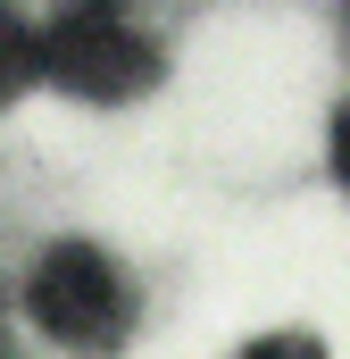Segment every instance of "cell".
Instances as JSON below:
<instances>
[{
	"instance_id": "obj_4",
	"label": "cell",
	"mask_w": 350,
	"mask_h": 359,
	"mask_svg": "<svg viewBox=\"0 0 350 359\" xmlns=\"http://www.w3.org/2000/svg\"><path fill=\"white\" fill-rule=\"evenodd\" d=\"M242 359H326V351H317V334H267V343H251Z\"/></svg>"
},
{
	"instance_id": "obj_1",
	"label": "cell",
	"mask_w": 350,
	"mask_h": 359,
	"mask_svg": "<svg viewBox=\"0 0 350 359\" xmlns=\"http://www.w3.org/2000/svg\"><path fill=\"white\" fill-rule=\"evenodd\" d=\"M25 309H34V326H42L50 343H67V351H108V343L125 334V318H134L125 276L108 268L100 251H84V243H59V251L34 268Z\"/></svg>"
},
{
	"instance_id": "obj_2",
	"label": "cell",
	"mask_w": 350,
	"mask_h": 359,
	"mask_svg": "<svg viewBox=\"0 0 350 359\" xmlns=\"http://www.w3.org/2000/svg\"><path fill=\"white\" fill-rule=\"evenodd\" d=\"M42 67L59 76L67 92H84V100H125V92H142L159 76V50L125 25V17H59L50 25V42H42Z\"/></svg>"
},
{
	"instance_id": "obj_3",
	"label": "cell",
	"mask_w": 350,
	"mask_h": 359,
	"mask_svg": "<svg viewBox=\"0 0 350 359\" xmlns=\"http://www.w3.org/2000/svg\"><path fill=\"white\" fill-rule=\"evenodd\" d=\"M34 76V34L17 17H0V100H17V84Z\"/></svg>"
},
{
	"instance_id": "obj_5",
	"label": "cell",
	"mask_w": 350,
	"mask_h": 359,
	"mask_svg": "<svg viewBox=\"0 0 350 359\" xmlns=\"http://www.w3.org/2000/svg\"><path fill=\"white\" fill-rule=\"evenodd\" d=\"M334 176H342V192H350V100H342V117H334Z\"/></svg>"
}]
</instances>
